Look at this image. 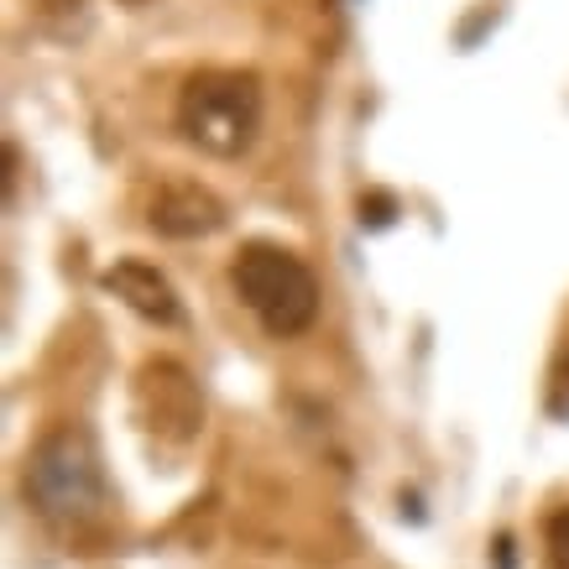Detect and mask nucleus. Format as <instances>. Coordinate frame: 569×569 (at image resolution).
<instances>
[{
  "label": "nucleus",
  "mask_w": 569,
  "mask_h": 569,
  "mask_svg": "<svg viewBox=\"0 0 569 569\" xmlns=\"http://www.w3.org/2000/svg\"><path fill=\"white\" fill-rule=\"evenodd\" d=\"M178 131L209 157H241L261 131V79L246 69H204L178 94Z\"/></svg>",
  "instance_id": "f257e3e1"
},
{
  "label": "nucleus",
  "mask_w": 569,
  "mask_h": 569,
  "mask_svg": "<svg viewBox=\"0 0 569 569\" xmlns=\"http://www.w3.org/2000/svg\"><path fill=\"white\" fill-rule=\"evenodd\" d=\"M230 282H236L246 309L261 319V329L277 335V340L303 335L313 325V313H319V282L282 246H246L236 267H230Z\"/></svg>",
  "instance_id": "f03ea898"
},
{
  "label": "nucleus",
  "mask_w": 569,
  "mask_h": 569,
  "mask_svg": "<svg viewBox=\"0 0 569 569\" xmlns=\"http://www.w3.org/2000/svg\"><path fill=\"white\" fill-rule=\"evenodd\" d=\"M27 497L37 501V512H48L58 522L94 518L104 501V470L94 439L73 423L52 429L27 460Z\"/></svg>",
  "instance_id": "7ed1b4c3"
},
{
  "label": "nucleus",
  "mask_w": 569,
  "mask_h": 569,
  "mask_svg": "<svg viewBox=\"0 0 569 569\" xmlns=\"http://www.w3.org/2000/svg\"><path fill=\"white\" fill-rule=\"evenodd\" d=\"M137 397H157L152 413H141L147 418V429L173 433L178 445H189L193 433H199V392H193V381L183 377L178 366H168V361L147 366V371H141Z\"/></svg>",
  "instance_id": "20e7f679"
},
{
  "label": "nucleus",
  "mask_w": 569,
  "mask_h": 569,
  "mask_svg": "<svg viewBox=\"0 0 569 569\" xmlns=\"http://www.w3.org/2000/svg\"><path fill=\"white\" fill-rule=\"evenodd\" d=\"M100 288L121 298L126 309H137L141 319H152V325H178V313H183L178 309V288L157 272L152 261H137V257L116 261V267L100 277Z\"/></svg>",
  "instance_id": "39448f33"
},
{
  "label": "nucleus",
  "mask_w": 569,
  "mask_h": 569,
  "mask_svg": "<svg viewBox=\"0 0 569 569\" xmlns=\"http://www.w3.org/2000/svg\"><path fill=\"white\" fill-rule=\"evenodd\" d=\"M152 230L157 236H173V241H193V236H214L224 224V204L199 183H168L152 199Z\"/></svg>",
  "instance_id": "423d86ee"
},
{
  "label": "nucleus",
  "mask_w": 569,
  "mask_h": 569,
  "mask_svg": "<svg viewBox=\"0 0 569 569\" xmlns=\"http://www.w3.org/2000/svg\"><path fill=\"white\" fill-rule=\"evenodd\" d=\"M397 220V199L392 193H366L361 199V224L366 230H387Z\"/></svg>",
  "instance_id": "0eeeda50"
},
{
  "label": "nucleus",
  "mask_w": 569,
  "mask_h": 569,
  "mask_svg": "<svg viewBox=\"0 0 569 569\" xmlns=\"http://www.w3.org/2000/svg\"><path fill=\"white\" fill-rule=\"evenodd\" d=\"M549 559L553 569H569V507L549 518Z\"/></svg>",
  "instance_id": "6e6552de"
},
{
  "label": "nucleus",
  "mask_w": 569,
  "mask_h": 569,
  "mask_svg": "<svg viewBox=\"0 0 569 569\" xmlns=\"http://www.w3.org/2000/svg\"><path fill=\"white\" fill-rule=\"evenodd\" d=\"M549 413H553V418H569V366H565V371H559V381H553Z\"/></svg>",
  "instance_id": "1a4fd4ad"
},
{
  "label": "nucleus",
  "mask_w": 569,
  "mask_h": 569,
  "mask_svg": "<svg viewBox=\"0 0 569 569\" xmlns=\"http://www.w3.org/2000/svg\"><path fill=\"white\" fill-rule=\"evenodd\" d=\"M121 6H147V0H121Z\"/></svg>",
  "instance_id": "9d476101"
}]
</instances>
